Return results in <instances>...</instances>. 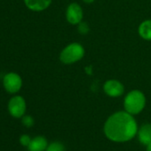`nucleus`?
<instances>
[{"instance_id":"nucleus-17","label":"nucleus","mask_w":151,"mask_h":151,"mask_svg":"<svg viewBox=\"0 0 151 151\" xmlns=\"http://www.w3.org/2000/svg\"><path fill=\"white\" fill-rule=\"evenodd\" d=\"M146 151H151V142H150L149 144H147V145Z\"/></svg>"},{"instance_id":"nucleus-16","label":"nucleus","mask_w":151,"mask_h":151,"mask_svg":"<svg viewBox=\"0 0 151 151\" xmlns=\"http://www.w3.org/2000/svg\"><path fill=\"white\" fill-rule=\"evenodd\" d=\"M83 1L86 4H92L95 1V0H83Z\"/></svg>"},{"instance_id":"nucleus-6","label":"nucleus","mask_w":151,"mask_h":151,"mask_svg":"<svg viewBox=\"0 0 151 151\" xmlns=\"http://www.w3.org/2000/svg\"><path fill=\"white\" fill-rule=\"evenodd\" d=\"M84 12L80 5L77 3H71L66 10V19L71 25H78L83 22Z\"/></svg>"},{"instance_id":"nucleus-10","label":"nucleus","mask_w":151,"mask_h":151,"mask_svg":"<svg viewBox=\"0 0 151 151\" xmlns=\"http://www.w3.org/2000/svg\"><path fill=\"white\" fill-rule=\"evenodd\" d=\"M48 146L47 139L43 136H37L31 139L28 148L29 151H45Z\"/></svg>"},{"instance_id":"nucleus-5","label":"nucleus","mask_w":151,"mask_h":151,"mask_svg":"<svg viewBox=\"0 0 151 151\" xmlns=\"http://www.w3.org/2000/svg\"><path fill=\"white\" fill-rule=\"evenodd\" d=\"M27 105L23 97L20 95L14 96L8 102V111L10 115L15 118H21L26 112Z\"/></svg>"},{"instance_id":"nucleus-8","label":"nucleus","mask_w":151,"mask_h":151,"mask_svg":"<svg viewBox=\"0 0 151 151\" xmlns=\"http://www.w3.org/2000/svg\"><path fill=\"white\" fill-rule=\"evenodd\" d=\"M52 0H24L25 6L33 12H42L46 10Z\"/></svg>"},{"instance_id":"nucleus-13","label":"nucleus","mask_w":151,"mask_h":151,"mask_svg":"<svg viewBox=\"0 0 151 151\" xmlns=\"http://www.w3.org/2000/svg\"><path fill=\"white\" fill-rule=\"evenodd\" d=\"M78 32L82 35H86L90 31L89 25L85 22H81L79 24H78Z\"/></svg>"},{"instance_id":"nucleus-7","label":"nucleus","mask_w":151,"mask_h":151,"mask_svg":"<svg viewBox=\"0 0 151 151\" xmlns=\"http://www.w3.org/2000/svg\"><path fill=\"white\" fill-rule=\"evenodd\" d=\"M103 91L108 96L112 98H117L124 94V86L120 81L116 79H109L104 83Z\"/></svg>"},{"instance_id":"nucleus-1","label":"nucleus","mask_w":151,"mask_h":151,"mask_svg":"<svg viewBox=\"0 0 151 151\" xmlns=\"http://www.w3.org/2000/svg\"><path fill=\"white\" fill-rule=\"evenodd\" d=\"M105 136L114 142H126L138 133V124L133 116L124 111L112 114L104 124Z\"/></svg>"},{"instance_id":"nucleus-11","label":"nucleus","mask_w":151,"mask_h":151,"mask_svg":"<svg viewBox=\"0 0 151 151\" xmlns=\"http://www.w3.org/2000/svg\"><path fill=\"white\" fill-rule=\"evenodd\" d=\"M138 32L141 38L147 41H151V20L143 21L139 26Z\"/></svg>"},{"instance_id":"nucleus-12","label":"nucleus","mask_w":151,"mask_h":151,"mask_svg":"<svg viewBox=\"0 0 151 151\" xmlns=\"http://www.w3.org/2000/svg\"><path fill=\"white\" fill-rule=\"evenodd\" d=\"M45 151H65V147L62 143L59 141H54L47 146Z\"/></svg>"},{"instance_id":"nucleus-14","label":"nucleus","mask_w":151,"mask_h":151,"mask_svg":"<svg viewBox=\"0 0 151 151\" xmlns=\"http://www.w3.org/2000/svg\"><path fill=\"white\" fill-rule=\"evenodd\" d=\"M22 124H23L24 126L28 127V128L33 126V124H34V123H35V122H34V118H33L31 116H22Z\"/></svg>"},{"instance_id":"nucleus-2","label":"nucleus","mask_w":151,"mask_h":151,"mask_svg":"<svg viewBox=\"0 0 151 151\" xmlns=\"http://www.w3.org/2000/svg\"><path fill=\"white\" fill-rule=\"evenodd\" d=\"M146 97L139 90L129 92L124 99V108L126 112L134 116L139 114L145 108Z\"/></svg>"},{"instance_id":"nucleus-15","label":"nucleus","mask_w":151,"mask_h":151,"mask_svg":"<svg viewBox=\"0 0 151 151\" xmlns=\"http://www.w3.org/2000/svg\"><path fill=\"white\" fill-rule=\"evenodd\" d=\"M31 139H31L29 135L23 134V135H22L21 138H20V142H21V144H22V146H24V147H29V145L30 142H31Z\"/></svg>"},{"instance_id":"nucleus-4","label":"nucleus","mask_w":151,"mask_h":151,"mask_svg":"<svg viewBox=\"0 0 151 151\" xmlns=\"http://www.w3.org/2000/svg\"><path fill=\"white\" fill-rule=\"evenodd\" d=\"M3 86L7 93H16L22 86V79L19 74L15 72H9L5 75L3 78Z\"/></svg>"},{"instance_id":"nucleus-9","label":"nucleus","mask_w":151,"mask_h":151,"mask_svg":"<svg viewBox=\"0 0 151 151\" xmlns=\"http://www.w3.org/2000/svg\"><path fill=\"white\" fill-rule=\"evenodd\" d=\"M138 139L143 145H147L151 142V124H145L138 130Z\"/></svg>"},{"instance_id":"nucleus-3","label":"nucleus","mask_w":151,"mask_h":151,"mask_svg":"<svg viewBox=\"0 0 151 151\" xmlns=\"http://www.w3.org/2000/svg\"><path fill=\"white\" fill-rule=\"evenodd\" d=\"M86 51L84 46L77 42L70 43L65 46L60 53V60L66 65L76 63L83 59Z\"/></svg>"}]
</instances>
